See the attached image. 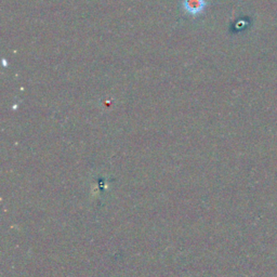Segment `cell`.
<instances>
[{"instance_id":"1","label":"cell","mask_w":277,"mask_h":277,"mask_svg":"<svg viewBox=\"0 0 277 277\" xmlns=\"http://www.w3.org/2000/svg\"><path fill=\"white\" fill-rule=\"evenodd\" d=\"M183 9L190 15H198L203 12L206 2L205 0H183Z\"/></svg>"}]
</instances>
